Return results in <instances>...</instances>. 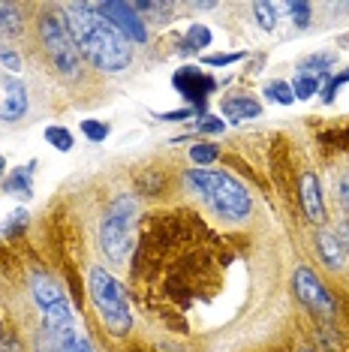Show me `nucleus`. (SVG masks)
<instances>
[{"instance_id":"22","label":"nucleus","mask_w":349,"mask_h":352,"mask_svg":"<svg viewBox=\"0 0 349 352\" xmlns=\"http://www.w3.org/2000/svg\"><path fill=\"white\" fill-rule=\"evenodd\" d=\"M27 223H30V214L25 211V208H19V211H12V217L3 223V235L6 238H19L21 232L27 229Z\"/></svg>"},{"instance_id":"14","label":"nucleus","mask_w":349,"mask_h":352,"mask_svg":"<svg viewBox=\"0 0 349 352\" xmlns=\"http://www.w3.org/2000/svg\"><path fill=\"white\" fill-rule=\"evenodd\" d=\"M220 109H223V118H229L232 124H241V121H250V118L262 115V106L250 97H226Z\"/></svg>"},{"instance_id":"11","label":"nucleus","mask_w":349,"mask_h":352,"mask_svg":"<svg viewBox=\"0 0 349 352\" xmlns=\"http://www.w3.org/2000/svg\"><path fill=\"white\" fill-rule=\"evenodd\" d=\"M34 169H36V160H30V163L19 166V169H12L6 175V181H3L6 196H15V199H21V202H27V199L34 196Z\"/></svg>"},{"instance_id":"32","label":"nucleus","mask_w":349,"mask_h":352,"mask_svg":"<svg viewBox=\"0 0 349 352\" xmlns=\"http://www.w3.org/2000/svg\"><path fill=\"white\" fill-rule=\"evenodd\" d=\"M196 130L199 133H223V121H220V118H208V121L196 124Z\"/></svg>"},{"instance_id":"34","label":"nucleus","mask_w":349,"mask_h":352,"mask_svg":"<svg viewBox=\"0 0 349 352\" xmlns=\"http://www.w3.org/2000/svg\"><path fill=\"white\" fill-rule=\"evenodd\" d=\"M337 196H340V202H344L349 208V172L340 178V190H337Z\"/></svg>"},{"instance_id":"29","label":"nucleus","mask_w":349,"mask_h":352,"mask_svg":"<svg viewBox=\"0 0 349 352\" xmlns=\"http://www.w3.org/2000/svg\"><path fill=\"white\" fill-rule=\"evenodd\" d=\"M0 63H3L10 73H19V69H21V58L12 49H0Z\"/></svg>"},{"instance_id":"17","label":"nucleus","mask_w":349,"mask_h":352,"mask_svg":"<svg viewBox=\"0 0 349 352\" xmlns=\"http://www.w3.org/2000/svg\"><path fill=\"white\" fill-rule=\"evenodd\" d=\"M331 54H311L307 60H301V76H316V78H325L328 76V67H331Z\"/></svg>"},{"instance_id":"31","label":"nucleus","mask_w":349,"mask_h":352,"mask_svg":"<svg viewBox=\"0 0 349 352\" xmlns=\"http://www.w3.org/2000/svg\"><path fill=\"white\" fill-rule=\"evenodd\" d=\"M199 115V109H178V111H166L160 115V121H187V118Z\"/></svg>"},{"instance_id":"16","label":"nucleus","mask_w":349,"mask_h":352,"mask_svg":"<svg viewBox=\"0 0 349 352\" xmlns=\"http://www.w3.org/2000/svg\"><path fill=\"white\" fill-rule=\"evenodd\" d=\"M21 30V12L15 3H0V34L15 36Z\"/></svg>"},{"instance_id":"12","label":"nucleus","mask_w":349,"mask_h":352,"mask_svg":"<svg viewBox=\"0 0 349 352\" xmlns=\"http://www.w3.org/2000/svg\"><path fill=\"white\" fill-rule=\"evenodd\" d=\"M316 250H319L322 262L331 271H340L346 265V259H349L344 241H340V235H335V232H319V235H316Z\"/></svg>"},{"instance_id":"15","label":"nucleus","mask_w":349,"mask_h":352,"mask_svg":"<svg viewBox=\"0 0 349 352\" xmlns=\"http://www.w3.org/2000/svg\"><path fill=\"white\" fill-rule=\"evenodd\" d=\"M205 45H211V30L205 25H193L187 30L184 43H181V52L184 54H193V52H202Z\"/></svg>"},{"instance_id":"24","label":"nucleus","mask_w":349,"mask_h":352,"mask_svg":"<svg viewBox=\"0 0 349 352\" xmlns=\"http://www.w3.org/2000/svg\"><path fill=\"white\" fill-rule=\"evenodd\" d=\"M34 346H36V352H63L67 349V343H63L60 338H54L52 331H45V328H39Z\"/></svg>"},{"instance_id":"18","label":"nucleus","mask_w":349,"mask_h":352,"mask_svg":"<svg viewBox=\"0 0 349 352\" xmlns=\"http://www.w3.org/2000/svg\"><path fill=\"white\" fill-rule=\"evenodd\" d=\"M277 12H280V6L268 3V0H259V3H253V15H256V21H259L262 30H274L277 28Z\"/></svg>"},{"instance_id":"30","label":"nucleus","mask_w":349,"mask_h":352,"mask_svg":"<svg viewBox=\"0 0 349 352\" xmlns=\"http://www.w3.org/2000/svg\"><path fill=\"white\" fill-rule=\"evenodd\" d=\"M0 352H25V346L15 334H0Z\"/></svg>"},{"instance_id":"35","label":"nucleus","mask_w":349,"mask_h":352,"mask_svg":"<svg viewBox=\"0 0 349 352\" xmlns=\"http://www.w3.org/2000/svg\"><path fill=\"white\" fill-rule=\"evenodd\" d=\"M340 241H344V247H349V223L340 226Z\"/></svg>"},{"instance_id":"7","label":"nucleus","mask_w":349,"mask_h":352,"mask_svg":"<svg viewBox=\"0 0 349 352\" xmlns=\"http://www.w3.org/2000/svg\"><path fill=\"white\" fill-rule=\"evenodd\" d=\"M97 12L126 39V43H145L148 39V28L136 15L133 3H112V0H106V3H97Z\"/></svg>"},{"instance_id":"27","label":"nucleus","mask_w":349,"mask_h":352,"mask_svg":"<svg viewBox=\"0 0 349 352\" xmlns=\"http://www.w3.org/2000/svg\"><path fill=\"white\" fill-rule=\"evenodd\" d=\"M289 12H292V21H295L298 28L311 25V3H304V0H298V3H289Z\"/></svg>"},{"instance_id":"6","label":"nucleus","mask_w":349,"mask_h":352,"mask_svg":"<svg viewBox=\"0 0 349 352\" xmlns=\"http://www.w3.org/2000/svg\"><path fill=\"white\" fill-rule=\"evenodd\" d=\"M292 289H295V298L304 304L307 310L322 314V316L335 314V301H331L328 289L319 283V277H316L311 268H304V265L295 268V274H292Z\"/></svg>"},{"instance_id":"33","label":"nucleus","mask_w":349,"mask_h":352,"mask_svg":"<svg viewBox=\"0 0 349 352\" xmlns=\"http://www.w3.org/2000/svg\"><path fill=\"white\" fill-rule=\"evenodd\" d=\"M63 352H93V346L85 338H78V334H76V338L67 343V349H63Z\"/></svg>"},{"instance_id":"37","label":"nucleus","mask_w":349,"mask_h":352,"mask_svg":"<svg viewBox=\"0 0 349 352\" xmlns=\"http://www.w3.org/2000/svg\"><path fill=\"white\" fill-rule=\"evenodd\" d=\"M0 334H3V328H0Z\"/></svg>"},{"instance_id":"5","label":"nucleus","mask_w":349,"mask_h":352,"mask_svg":"<svg viewBox=\"0 0 349 352\" xmlns=\"http://www.w3.org/2000/svg\"><path fill=\"white\" fill-rule=\"evenodd\" d=\"M133 214H136V202L133 199H115L109 205L106 217L100 223V247L112 262H124L133 247Z\"/></svg>"},{"instance_id":"2","label":"nucleus","mask_w":349,"mask_h":352,"mask_svg":"<svg viewBox=\"0 0 349 352\" xmlns=\"http://www.w3.org/2000/svg\"><path fill=\"white\" fill-rule=\"evenodd\" d=\"M187 187L199 193L220 217L226 220H244L250 214V196L247 190L226 172H211V169H190L187 172Z\"/></svg>"},{"instance_id":"20","label":"nucleus","mask_w":349,"mask_h":352,"mask_svg":"<svg viewBox=\"0 0 349 352\" xmlns=\"http://www.w3.org/2000/svg\"><path fill=\"white\" fill-rule=\"evenodd\" d=\"M265 97L271 100V102H280V106H292V102H295L292 85H286V82H271V85H265Z\"/></svg>"},{"instance_id":"1","label":"nucleus","mask_w":349,"mask_h":352,"mask_svg":"<svg viewBox=\"0 0 349 352\" xmlns=\"http://www.w3.org/2000/svg\"><path fill=\"white\" fill-rule=\"evenodd\" d=\"M67 28L73 34L78 52L85 54L100 73H121L130 67V43L97 12V3H67Z\"/></svg>"},{"instance_id":"36","label":"nucleus","mask_w":349,"mask_h":352,"mask_svg":"<svg viewBox=\"0 0 349 352\" xmlns=\"http://www.w3.org/2000/svg\"><path fill=\"white\" fill-rule=\"evenodd\" d=\"M3 172H6V160L0 157V178H3Z\"/></svg>"},{"instance_id":"28","label":"nucleus","mask_w":349,"mask_h":352,"mask_svg":"<svg viewBox=\"0 0 349 352\" xmlns=\"http://www.w3.org/2000/svg\"><path fill=\"white\" fill-rule=\"evenodd\" d=\"M244 58V52H232V54H208L205 58V63L208 67H229V63H235V60H241Z\"/></svg>"},{"instance_id":"13","label":"nucleus","mask_w":349,"mask_h":352,"mask_svg":"<svg viewBox=\"0 0 349 352\" xmlns=\"http://www.w3.org/2000/svg\"><path fill=\"white\" fill-rule=\"evenodd\" d=\"M30 292H34V301L39 304V310H49L52 304H58L63 298L60 286L54 283L49 274H43V271H34V274H30Z\"/></svg>"},{"instance_id":"19","label":"nucleus","mask_w":349,"mask_h":352,"mask_svg":"<svg viewBox=\"0 0 349 352\" xmlns=\"http://www.w3.org/2000/svg\"><path fill=\"white\" fill-rule=\"evenodd\" d=\"M217 157H220V148L211 145V142H199V145L190 148V160H193L199 169H205V166H211V163H217Z\"/></svg>"},{"instance_id":"10","label":"nucleus","mask_w":349,"mask_h":352,"mask_svg":"<svg viewBox=\"0 0 349 352\" xmlns=\"http://www.w3.org/2000/svg\"><path fill=\"white\" fill-rule=\"evenodd\" d=\"M301 208H304L307 220L322 223L325 220V202H322V184L313 172L301 175Z\"/></svg>"},{"instance_id":"9","label":"nucleus","mask_w":349,"mask_h":352,"mask_svg":"<svg viewBox=\"0 0 349 352\" xmlns=\"http://www.w3.org/2000/svg\"><path fill=\"white\" fill-rule=\"evenodd\" d=\"M27 111V87L19 78L3 76V97H0V121L12 124L19 118H25Z\"/></svg>"},{"instance_id":"21","label":"nucleus","mask_w":349,"mask_h":352,"mask_svg":"<svg viewBox=\"0 0 349 352\" xmlns=\"http://www.w3.org/2000/svg\"><path fill=\"white\" fill-rule=\"evenodd\" d=\"M319 82L322 78H316V76H301L295 78V85H292V94H295V100H311L316 91H319Z\"/></svg>"},{"instance_id":"4","label":"nucleus","mask_w":349,"mask_h":352,"mask_svg":"<svg viewBox=\"0 0 349 352\" xmlns=\"http://www.w3.org/2000/svg\"><path fill=\"white\" fill-rule=\"evenodd\" d=\"M39 43H43L45 54H49L52 67L58 69L63 78H76L78 67H82V52H78L73 34L67 28V19L54 12H45L39 19Z\"/></svg>"},{"instance_id":"25","label":"nucleus","mask_w":349,"mask_h":352,"mask_svg":"<svg viewBox=\"0 0 349 352\" xmlns=\"http://www.w3.org/2000/svg\"><path fill=\"white\" fill-rule=\"evenodd\" d=\"M346 82H349V69H346V73L331 76V78H328V85L322 87V97H325V102H331V100H335V97H337V91H340V87H344Z\"/></svg>"},{"instance_id":"3","label":"nucleus","mask_w":349,"mask_h":352,"mask_svg":"<svg viewBox=\"0 0 349 352\" xmlns=\"http://www.w3.org/2000/svg\"><path fill=\"white\" fill-rule=\"evenodd\" d=\"M87 289H91V298L97 304L102 322L112 334L124 338L133 325V316H130V304H126V295H124V286L109 274L106 268H91L87 274Z\"/></svg>"},{"instance_id":"8","label":"nucleus","mask_w":349,"mask_h":352,"mask_svg":"<svg viewBox=\"0 0 349 352\" xmlns=\"http://www.w3.org/2000/svg\"><path fill=\"white\" fill-rule=\"evenodd\" d=\"M172 85H174V91H178L184 100L196 102L199 115H205V100H208V94H214V87H217V82H214L208 73H202L199 67H181V69H174Z\"/></svg>"},{"instance_id":"23","label":"nucleus","mask_w":349,"mask_h":352,"mask_svg":"<svg viewBox=\"0 0 349 352\" xmlns=\"http://www.w3.org/2000/svg\"><path fill=\"white\" fill-rule=\"evenodd\" d=\"M45 142L58 151H69L73 148V133H69L67 126H49V130H45Z\"/></svg>"},{"instance_id":"26","label":"nucleus","mask_w":349,"mask_h":352,"mask_svg":"<svg viewBox=\"0 0 349 352\" xmlns=\"http://www.w3.org/2000/svg\"><path fill=\"white\" fill-rule=\"evenodd\" d=\"M82 133L91 142H102L109 135V124H102V121H82Z\"/></svg>"}]
</instances>
